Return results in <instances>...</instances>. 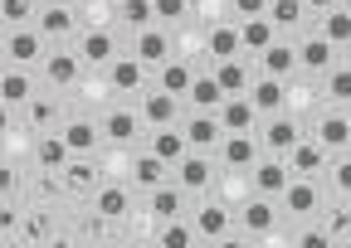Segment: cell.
<instances>
[{
  "instance_id": "cell-26",
  "label": "cell",
  "mask_w": 351,
  "mask_h": 248,
  "mask_svg": "<svg viewBox=\"0 0 351 248\" xmlns=\"http://www.w3.org/2000/svg\"><path fill=\"white\" fill-rule=\"evenodd\" d=\"M93 210H98V219H127L132 195H127L122 185H98V190H93Z\"/></svg>"
},
{
  "instance_id": "cell-13",
  "label": "cell",
  "mask_w": 351,
  "mask_h": 248,
  "mask_svg": "<svg viewBox=\"0 0 351 248\" xmlns=\"http://www.w3.org/2000/svg\"><path fill=\"white\" fill-rule=\"evenodd\" d=\"M298 141H302V132H298V122L288 112L269 117V127H263V151H269V156H288Z\"/></svg>"
},
{
  "instance_id": "cell-3",
  "label": "cell",
  "mask_w": 351,
  "mask_h": 248,
  "mask_svg": "<svg viewBox=\"0 0 351 248\" xmlns=\"http://www.w3.org/2000/svg\"><path fill=\"white\" fill-rule=\"evenodd\" d=\"M186 137H191V151H219V141H225V122H219V112H186Z\"/></svg>"
},
{
  "instance_id": "cell-17",
  "label": "cell",
  "mask_w": 351,
  "mask_h": 248,
  "mask_svg": "<svg viewBox=\"0 0 351 248\" xmlns=\"http://www.w3.org/2000/svg\"><path fill=\"white\" fill-rule=\"evenodd\" d=\"M293 68H302V64H298V44H293V39H278V44H269V49L258 54V73L288 78Z\"/></svg>"
},
{
  "instance_id": "cell-35",
  "label": "cell",
  "mask_w": 351,
  "mask_h": 248,
  "mask_svg": "<svg viewBox=\"0 0 351 248\" xmlns=\"http://www.w3.org/2000/svg\"><path fill=\"white\" fill-rule=\"evenodd\" d=\"M239 54H244V39H239V29L219 25V29L210 34V59L219 64V59H239Z\"/></svg>"
},
{
  "instance_id": "cell-41",
  "label": "cell",
  "mask_w": 351,
  "mask_h": 248,
  "mask_svg": "<svg viewBox=\"0 0 351 248\" xmlns=\"http://www.w3.org/2000/svg\"><path fill=\"white\" fill-rule=\"evenodd\" d=\"M0 15H5L10 29H20V25L34 20V0H0Z\"/></svg>"
},
{
  "instance_id": "cell-12",
  "label": "cell",
  "mask_w": 351,
  "mask_h": 248,
  "mask_svg": "<svg viewBox=\"0 0 351 248\" xmlns=\"http://www.w3.org/2000/svg\"><path fill=\"white\" fill-rule=\"evenodd\" d=\"M171 180L181 185V190H210V156L205 151H186L181 161H176Z\"/></svg>"
},
{
  "instance_id": "cell-37",
  "label": "cell",
  "mask_w": 351,
  "mask_h": 248,
  "mask_svg": "<svg viewBox=\"0 0 351 248\" xmlns=\"http://www.w3.org/2000/svg\"><path fill=\"white\" fill-rule=\"evenodd\" d=\"M195 238H200V229H195V224H181V219H166L161 234H156L161 248H191Z\"/></svg>"
},
{
  "instance_id": "cell-43",
  "label": "cell",
  "mask_w": 351,
  "mask_h": 248,
  "mask_svg": "<svg viewBox=\"0 0 351 248\" xmlns=\"http://www.w3.org/2000/svg\"><path fill=\"white\" fill-rule=\"evenodd\" d=\"M332 238H337L332 229H302L293 243H298V248H332Z\"/></svg>"
},
{
  "instance_id": "cell-32",
  "label": "cell",
  "mask_w": 351,
  "mask_h": 248,
  "mask_svg": "<svg viewBox=\"0 0 351 248\" xmlns=\"http://www.w3.org/2000/svg\"><path fill=\"white\" fill-rule=\"evenodd\" d=\"M191 83H195V73H191L186 64H161V68H156V88L176 93L181 102H186V93H191Z\"/></svg>"
},
{
  "instance_id": "cell-50",
  "label": "cell",
  "mask_w": 351,
  "mask_h": 248,
  "mask_svg": "<svg viewBox=\"0 0 351 248\" xmlns=\"http://www.w3.org/2000/svg\"><path fill=\"white\" fill-rule=\"evenodd\" d=\"M346 64H351V54H346Z\"/></svg>"
},
{
  "instance_id": "cell-19",
  "label": "cell",
  "mask_w": 351,
  "mask_h": 248,
  "mask_svg": "<svg viewBox=\"0 0 351 248\" xmlns=\"http://www.w3.org/2000/svg\"><path fill=\"white\" fill-rule=\"evenodd\" d=\"M317 141H322L327 151H346V146H351V117L337 112V107L322 112V117H317Z\"/></svg>"
},
{
  "instance_id": "cell-51",
  "label": "cell",
  "mask_w": 351,
  "mask_h": 248,
  "mask_svg": "<svg viewBox=\"0 0 351 248\" xmlns=\"http://www.w3.org/2000/svg\"><path fill=\"white\" fill-rule=\"evenodd\" d=\"M346 117H351V107H346Z\"/></svg>"
},
{
  "instance_id": "cell-24",
  "label": "cell",
  "mask_w": 351,
  "mask_h": 248,
  "mask_svg": "<svg viewBox=\"0 0 351 248\" xmlns=\"http://www.w3.org/2000/svg\"><path fill=\"white\" fill-rule=\"evenodd\" d=\"M137 122H142V112L112 107V112L103 117V137H108L112 146H127V141H137Z\"/></svg>"
},
{
  "instance_id": "cell-20",
  "label": "cell",
  "mask_w": 351,
  "mask_h": 248,
  "mask_svg": "<svg viewBox=\"0 0 351 248\" xmlns=\"http://www.w3.org/2000/svg\"><path fill=\"white\" fill-rule=\"evenodd\" d=\"M34 161H39V171H64V165L73 161V146L64 132H49V137H39L34 146Z\"/></svg>"
},
{
  "instance_id": "cell-22",
  "label": "cell",
  "mask_w": 351,
  "mask_h": 248,
  "mask_svg": "<svg viewBox=\"0 0 351 248\" xmlns=\"http://www.w3.org/2000/svg\"><path fill=\"white\" fill-rule=\"evenodd\" d=\"M239 219H244V229H249V234H269V229L278 224L274 195H249V199H244V215H239Z\"/></svg>"
},
{
  "instance_id": "cell-27",
  "label": "cell",
  "mask_w": 351,
  "mask_h": 248,
  "mask_svg": "<svg viewBox=\"0 0 351 248\" xmlns=\"http://www.w3.org/2000/svg\"><path fill=\"white\" fill-rule=\"evenodd\" d=\"M78 54H83V64H98V68H108V64L117 59V44H112V34L93 29V34H83V39H78Z\"/></svg>"
},
{
  "instance_id": "cell-40",
  "label": "cell",
  "mask_w": 351,
  "mask_h": 248,
  "mask_svg": "<svg viewBox=\"0 0 351 248\" xmlns=\"http://www.w3.org/2000/svg\"><path fill=\"white\" fill-rule=\"evenodd\" d=\"M327 98H332V107H351V64L327 73Z\"/></svg>"
},
{
  "instance_id": "cell-25",
  "label": "cell",
  "mask_w": 351,
  "mask_h": 248,
  "mask_svg": "<svg viewBox=\"0 0 351 248\" xmlns=\"http://www.w3.org/2000/svg\"><path fill=\"white\" fill-rule=\"evenodd\" d=\"M0 98H5V107H29L34 83H29V73H25L20 64H10V68H5V78H0Z\"/></svg>"
},
{
  "instance_id": "cell-31",
  "label": "cell",
  "mask_w": 351,
  "mask_h": 248,
  "mask_svg": "<svg viewBox=\"0 0 351 248\" xmlns=\"http://www.w3.org/2000/svg\"><path fill=\"white\" fill-rule=\"evenodd\" d=\"M59 185H64V190H78V195H88V190L98 185V176H93V165H88V156H73V161L64 165V171H59Z\"/></svg>"
},
{
  "instance_id": "cell-18",
  "label": "cell",
  "mask_w": 351,
  "mask_h": 248,
  "mask_svg": "<svg viewBox=\"0 0 351 248\" xmlns=\"http://www.w3.org/2000/svg\"><path fill=\"white\" fill-rule=\"evenodd\" d=\"M176 117H181V98H176V93L156 88V93L142 98V122H152V127H171Z\"/></svg>"
},
{
  "instance_id": "cell-39",
  "label": "cell",
  "mask_w": 351,
  "mask_h": 248,
  "mask_svg": "<svg viewBox=\"0 0 351 248\" xmlns=\"http://www.w3.org/2000/svg\"><path fill=\"white\" fill-rule=\"evenodd\" d=\"M122 20L132 29H152L156 25V0H122Z\"/></svg>"
},
{
  "instance_id": "cell-5",
  "label": "cell",
  "mask_w": 351,
  "mask_h": 248,
  "mask_svg": "<svg viewBox=\"0 0 351 248\" xmlns=\"http://www.w3.org/2000/svg\"><path fill=\"white\" fill-rule=\"evenodd\" d=\"M5 59L10 64H20V68H29V64H44V59H49V54H44V34L39 29H10L5 34Z\"/></svg>"
},
{
  "instance_id": "cell-10",
  "label": "cell",
  "mask_w": 351,
  "mask_h": 248,
  "mask_svg": "<svg viewBox=\"0 0 351 248\" xmlns=\"http://www.w3.org/2000/svg\"><path fill=\"white\" fill-rule=\"evenodd\" d=\"M225 83H219L215 73H195V83H191V93H186V107L191 112H219L225 107Z\"/></svg>"
},
{
  "instance_id": "cell-49",
  "label": "cell",
  "mask_w": 351,
  "mask_h": 248,
  "mask_svg": "<svg viewBox=\"0 0 351 248\" xmlns=\"http://www.w3.org/2000/svg\"><path fill=\"white\" fill-rule=\"evenodd\" d=\"M337 5H341V0H307V10H322V15L337 10Z\"/></svg>"
},
{
  "instance_id": "cell-7",
  "label": "cell",
  "mask_w": 351,
  "mask_h": 248,
  "mask_svg": "<svg viewBox=\"0 0 351 248\" xmlns=\"http://www.w3.org/2000/svg\"><path fill=\"white\" fill-rule=\"evenodd\" d=\"M249 98H254V107H258L263 117L288 112V88H283V78H274V73H258L254 88H249Z\"/></svg>"
},
{
  "instance_id": "cell-23",
  "label": "cell",
  "mask_w": 351,
  "mask_h": 248,
  "mask_svg": "<svg viewBox=\"0 0 351 248\" xmlns=\"http://www.w3.org/2000/svg\"><path fill=\"white\" fill-rule=\"evenodd\" d=\"M215 78L225 83V93L234 98V93H249V88H254L258 68H249L244 59H219V64H215Z\"/></svg>"
},
{
  "instance_id": "cell-4",
  "label": "cell",
  "mask_w": 351,
  "mask_h": 248,
  "mask_svg": "<svg viewBox=\"0 0 351 248\" xmlns=\"http://www.w3.org/2000/svg\"><path fill=\"white\" fill-rule=\"evenodd\" d=\"M298 64H302V73H332L337 68V44L327 34H307V39H298Z\"/></svg>"
},
{
  "instance_id": "cell-15",
  "label": "cell",
  "mask_w": 351,
  "mask_h": 248,
  "mask_svg": "<svg viewBox=\"0 0 351 248\" xmlns=\"http://www.w3.org/2000/svg\"><path fill=\"white\" fill-rule=\"evenodd\" d=\"M263 112L254 107V98L249 93H234V98H225V107H219V122H225V132H254V122H258Z\"/></svg>"
},
{
  "instance_id": "cell-29",
  "label": "cell",
  "mask_w": 351,
  "mask_h": 248,
  "mask_svg": "<svg viewBox=\"0 0 351 248\" xmlns=\"http://www.w3.org/2000/svg\"><path fill=\"white\" fill-rule=\"evenodd\" d=\"M132 176H137V185H142V190H156V185H166L171 165H166L156 151H142V156H137V165H132Z\"/></svg>"
},
{
  "instance_id": "cell-2",
  "label": "cell",
  "mask_w": 351,
  "mask_h": 248,
  "mask_svg": "<svg viewBox=\"0 0 351 248\" xmlns=\"http://www.w3.org/2000/svg\"><path fill=\"white\" fill-rule=\"evenodd\" d=\"M249 180H254V195H274V199H283V190L293 185V165H288L283 156H263L254 171H249Z\"/></svg>"
},
{
  "instance_id": "cell-48",
  "label": "cell",
  "mask_w": 351,
  "mask_h": 248,
  "mask_svg": "<svg viewBox=\"0 0 351 248\" xmlns=\"http://www.w3.org/2000/svg\"><path fill=\"white\" fill-rule=\"evenodd\" d=\"M327 229H332V234H346V229H351V215H332V224H327Z\"/></svg>"
},
{
  "instance_id": "cell-30",
  "label": "cell",
  "mask_w": 351,
  "mask_h": 248,
  "mask_svg": "<svg viewBox=\"0 0 351 248\" xmlns=\"http://www.w3.org/2000/svg\"><path fill=\"white\" fill-rule=\"evenodd\" d=\"M181 195H186V190L176 185V180L156 185V190H152V215H156L161 224H166V219H181Z\"/></svg>"
},
{
  "instance_id": "cell-34",
  "label": "cell",
  "mask_w": 351,
  "mask_h": 248,
  "mask_svg": "<svg viewBox=\"0 0 351 248\" xmlns=\"http://www.w3.org/2000/svg\"><path fill=\"white\" fill-rule=\"evenodd\" d=\"M322 34L332 39V44H346V49H351V5H346V0H341L337 10L322 15Z\"/></svg>"
},
{
  "instance_id": "cell-9",
  "label": "cell",
  "mask_w": 351,
  "mask_h": 248,
  "mask_svg": "<svg viewBox=\"0 0 351 248\" xmlns=\"http://www.w3.org/2000/svg\"><path fill=\"white\" fill-rule=\"evenodd\" d=\"M239 39H244V54H263L269 44L283 39V29L274 25V15H249V20H239Z\"/></svg>"
},
{
  "instance_id": "cell-47",
  "label": "cell",
  "mask_w": 351,
  "mask_h": 248,
  "mask_svg": "<svg viewBox=\"0 0 351 248\" xmlns=\"http://www.w3.org/2000/svg\"><path fill=\"white\" fill-rule=\"evenodd\" d=\"M49 229H54L49 215H29V238H49Z\"/></svg>"
},
{
  "instance_id": "cell-16",
  "label": "cell",
  "mask_w": 351,
  "mask_h": 248,
  "mask_svg": "<svg viewBox=\"0 0 351 248\" xmlns=\"http://www.w3.org/2000/svg\"><path fill=\"white\" fill-rule=\"evenodd\" d=\"M73 10L64 5V0H49V5H44L39 15H34V29L44 34V39H64V34H73Z\"/></svg>"
},
{
  "instance_id": "cell-8",
  "label": "cell",
  "mask_w": 351,
  "mask_h": 248,
  "mask_svg": "<svg viewBox=\"0 0 351 248\" xmlns=\"http://www.w3.org/2000/svg\"><path fill=\"white\" fill-rule=\"evenodd\" d=\"M317 204H322V190L313 185V176H293V185L283 190V210L293 219H307V215H317Z\"/></svg>"
},
{
  "instance_id": "cell-38",
  "label": "cell",
  "mask_w": 351,
  "mask_h": 248,
  "mask_svg": "<svg viewBox=\"0 0 351 248\" xmlns=\"http://www.w3.org/2000/svg\"><path fill=\"white\" fill-rule=\"evenodd\" d=\"M195 229H200V238H225L230 234V215L219 210V204H205V210L195 215Z\"/></svg>"
},
{
  "instance_id": "cell-1",
  "label": "cell",
  "mask_w": 351,
  "mask_h": 248,
  "mask_svg": "<svg viewBox=\"0 0 351 248\" xmlns=\"http://www.w3.org/2000/svg\"><path fill=\"white\" fill-rule=\"evenodd\" d=\"M258 151H263V137H254V132H225V141H219V161L230 171H254L263 161Z\"/></svg>"
},
{
  "instance_id": "cell-33",
  "label": "cell",
  "mask_w": 351,
  "mask_h": 248,
  "mask_svg": "<svg viewBox=\"0 0 351 248\" xmlns=\"http://www.w3.org/2000/svg\"><path fill=\"white\" fill-rule=\"evenodd\" d=\"M78 59L83 54H49L44 59V78H49L54 88H69V83H78Z\"/></svg>"
},
{
  "instance_id": "cell-44",
  "label": "cell",
  "mask_w": 351,
  "mask_h": 248,
  "mask_svg": "<svg viewBox=\"0 0 351 248\" xmlns=\"http://www.w3.org/2000/svg\"><path fill=\"white\" fill-rule=\"evenodd\" d=\"M29 122H34V127H49V122H54V102L49 98H29Z\"/></svg>"
},
{
  "instance_id": "cell-6",
  "label": "cell",
  "mask_w": 351,
  "mask_h": 248,
  "mask_svg": "<svg viewBox=\"0 0 351 248\" xmlns=\"http://www.w3.org/2000/svg\"><path fill=\"white\" fill-rule=\"evenodd\" d=\"M132 54H137L147 68H161V64H171V34L166 29H137L132 34Z\"/></svg>"
},
{
  "instance_id": "cell-21",
  "label": "cell",
  "mask_w": 351,
  "mask_h": 248,
  "mask_svg": "<svg viewBox=\"0 0 351 248\" xmlns=\"http://www.w3.org/2000/svg\"><path fill=\"white\" fill-rule=\"evenodd\" d=\"M283 161L293 165V176H317V171H327V146L322 141H298Z\"/></svg>"
},
{
  "instance_id": "cell-28",
  "label": "cell",
  "mask_w": 351,
  "mask_h": 248,
  "mask_svg": "<svg viewBox=\"0 0 351 248\" xmlns=\"http://www.w3.org/2000/svg\"><path fill=\"white\" fill-rule=\"evenodd\" d=\"M64 137H69V146H73V156H93L98 151V127L88 117H69L64 127H59Z\"/></svg>"
},
{
  "instance_id": "cell-11",
  "label": "cell",
  "mask_w": 351,
  "mask_h": 248,
  "mask_svg": "<svg viewBox=\"0 0 351 248\" xmlns=\"http://www.w3.org/2000/svg\"><path fill=\"white\" fill-rule=\"evenodd\" d=\"M147 151H156V156L171 165V171H176V161H181V156L191 151V137H186V127H176V122H171V127H152Z\"/></svg>"
},
{
  "instance_id": "cell-45",
  "label": "cell",
  "mask_w": 351,
  "mask_h": 248,
  "mask_svg": "<svg viewBox=\"0 0 351 248\" xmlns=\"http://www.w3.org/2000/svg\"><path fill=\"white\" fill-rule=\"evenodd\" d=\"M332 190H337V195H351V156H341V161L332 165Z\"/></svg>"
},
{
  "instance_id": "cell-14",
  "label": "cell",
  "mask_w": 351,
  "mask_h": 248,
  "mask_svg": "<svg viewBox=\"0 0 351 248\" xmlns=\"http://www.w3.org/2000/svg\"><path fill=\"white\" fill-rule=\"evenodd\" d=\"M108 83L117 93H142V83H147V64L137 59V54H122V59H112L108 64Z\"/></svg>"
},
{
  "instance_id": "cell-46",
  "label": "cell",
  "mask_w": 351,
  "mask_h": 248,
  "mask_svg": "<svg viewBox=\"0 0 351 248\" xmlns=\"http://www.w3.org/2000/svg\"><path fill=\"white\" fill-rule=\"evenodd\" d=\"M269 5H274V0H234L239 20H249V15H269Z\"/></svg>"
},
{
  "instance_id": "cell-36",
  "label": "cell",
  "mask_w": 351,
  "mask_h": 248,
  "mask_svg": "<svg viewBox=\"0 0 351 248\" xmlns=\"http://www.w3.org/2000/svg\"><path fill=\"white\" fill-rule=\"evenodd\" d=\"M269 15H274V25H278L283 34H293V29L302 25V15H307V0H274Z\"/></svg>"
},
{
  "instance_id": "cell-42",
  "label": "cell",
  "mask_w": 351,
  "mask_h": 248,
  "mask_svg": "<svg viewBox=\"0 0 351 248\" xmlns=\"http://www.w3.org/2000/svg\"><path fill=\"white\" fill-rule=\"evenodd\" d=\"M186 5H191V0H156V25H176L186 15Z\"/></svg>"
},
{
  "instance_id": "cell-52",
  "label": "cell",
  "mask_w": 351,
  "mask_h": 248,
  "mask_svg": "<svg viewBox=\"0 0 351 248\" xmlns=\"http://www.w3.org/2000/svg\"><path fill=\"white\" fill-rule=\"evenodd\" d=\"M346 5H351V0H346Z\"/></svg>"
}]
</instances>
